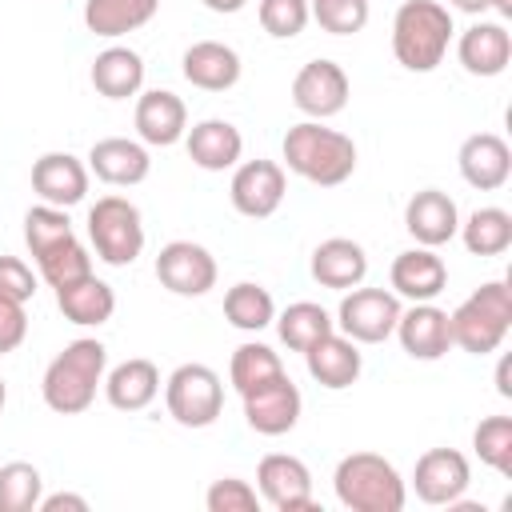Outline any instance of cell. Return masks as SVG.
<instances>
[{
	"label": "cell",
	"mask_w": 512,
	"mask_h": 512,
	"mask_svg": "<svg viewBox=\"0 0 512 512\" xmlns=\"http://www.w3.org/2000/svg\"><path fill=\"white\" fill-rule=\"evenodd\" d=\"M284 160L308 184L336 188L356 172V144L352 136L324 128L320 120H304L284 132Z\"/></svg>",
	"instance_id": "6da1fadb"
},
{
	"label": "cell",
	"mask_w": 512,
	"mask_h": 512,
	"mask_svg": "<svg viewBox=\"0 0 512 512\" xmlns=\"http://www.w3.org/2000/svg\"><path fill=\"white\" fill-rule=\"evenodd\" d=\"M104 364H108V348L100 340H72L48 368H44V404L60 416H76L96 400V388L104 380Z\"/></svg>",
	"instance_id": "7a4b0ae2"
},
{
	"label": "cell",
	"mask_w": 512,
	"mask_h": 512,
	"mask_svg": "<svg viewBox=\"0 0 512 512\" xmlns=\"http://www.w3.org/2000/svg\"><path fill=\"white\" fill-rule=\"evenodd\" d=\"M452 44V12L436 0H404L392 20V52L408 72H432Z\"/></svg>",
	"instance_id": "3957f363"
},
{
	"label": "cell",
	"mask_w": 512,
	"mask_h": 512,
	"mask_svg": "<svg viewBox=\"0 0 512 512\" xmlns=\"http://www.w3.org/2000/svg\"><path fill=\"white\" fill-rule=\"evenodd\" d=\"M336 500L352 512H400L408 500V488L396 472V464H388L376 452H352L336 464L332 476Z\"/></svg>",
	"instance_id": "277c9868"
},
{
	"label": "cell",
	"mask_w": 512,
	"mask_h": 512,
	"mask_svg": "<svg viewBox=\"0 0 512 512\" xmlns=\"http://www.w3.org/2000/svg\"><path fill=\"white\" fill-rule=\"evenodd\" d=\"M448 328H452V344L472 352V356H488L504 344L508 328H512V292L504 280H488L480 284L456 312H448Z\"/></svg>",
	"instance_id": "5b68a950"
},
{
	"label": "cell",
	"mask_w": 512,
	"mask_h": 512,
	"mask_svg": "<svg viewBox=\"0 0 512 512\" xmlns=\"http://www.w3.org/2000/svg\"><path fill=\"white\" fill-rule=\"evenodd\" d=\"M88 240L96 256L112 268H128L144 252V220L140 208L124 196H100L88 208Z\"/></svg>",
	"instance_id": "8992f818"
},
{
	"label": "cell",
	"mask_w": 512,
	"mask_h": 512,
	"mask_svg": "<svg viewBox=\"0 0 512 512\" xmlns=\"http://www.w3.org/2000/svg\"><path fill=\"white\" fill-rule=\"evenodd\" d=\"M168 416L184 428H208L224 412V384L208 364H180L164 384Z\"/></svg>",
	"instance_id": "52a82bcc"
},
{
	"label": "cell",
	"mask_w": 512,
	"mask_h": 512,
	"mask_svg": "<svg viewBox=\"0 0 512 512\" xmlns=\"http://www.w3.org/2000/svg\"><path fill=\"white\" fill-rule=\"evenodd\" d=\"M400 300L396 292H384V288H352L340 308H336V324L348 340L356 344H380L396 332V320H400Z\"/></svg>",
	"instance_id": "ba28073f"
},
{
	"label": "cell",
	"mask_w": 512,
	"mask_h": 512,
	"mask_svg": "<svg viewBox=\"0 0 512 512\" xmlns=\"http://www.w3.org/2000/svg\"><path fill=\"white\" fill-rule=\"evenodd\" d=\"M240 400H244V420H248V428L260 432V436H284V432H292L296 420H300V408H304L300 388L288 380V372H280V376L256 384V388L244 392Z\"/></svg>",
	"instance_id": "9c48e42d"
},
{
	"label": "cell",
	"mask_w": 512,
	"mask_h": 512,
	"mask_svg": "<svg viewBox=\"0 0 512 512\" xmlns=\"http://www.w3.org/2000/svg\"><path fill=\"white\" fill-rule=\"evenodd\" d=\"M256 488L276 512H308V508H316L312 472H308V464L300 456H288V452L264 456L260 468H256Z\"/></svg>",
	"instance_id": "30bf717a"
},
{
	"label": "cell",
	"mask_w": 512,
	"mask_h": 512,
	"mask_svg": "<svg viewBox=\"0 0 512 512\" xmlns=\"http://www.w3.org/2000/svg\"><path fill=\"white\" fill-rule=\"evenodd\" d=\"M156 280L176 296H204L208 288H216V260L204 244L172 240L156 256Z\"/></svg>",
	"instance_id": "8fae6325"
},
{
	"label": "cell",
	"mask_w": 512,
	"mask_h": 512,
	"mask_svg": "<svg viewBox=\"0 0 512 512\" xmlns=\"http://www.w3.org/2000/svg\"><path fill=\"white\" fill-rule=\"evenodd\" d=\"M292 104L312 120H328V116L344 112V104H348L344 68L336 60H308L292 80Z\"/></svg>",
	"instance_id": "7c38bea8"
},
{
	"label": "cell",
	"mask_w": 512,
	"mask_h": 512,
	"mask_svg": "<svg viewBox=\"0 0 512 512\" xmlns=\"http://www.w3.org/2000/svg\"><path fill=\"white\" fill-rule=\"evenodd\" d=\"M284 168L276 160H248L232 172V184H228V196H232V208L240 216H252V220H264L280 208L284 200Z\"/></svg>",
	"instance_id": "4fadbf2b"
},
{
	"label": "cell",
	"mask_w": 512,
	"mask_h": 512,
	"mask_svg": "<svg viewBox=\"0 0 512 512\" xmlns=\"http://www.w3.org/2000/svg\"><path fill=\"white\" fill-rule=\"evenodd\" d=\"M468 480H472V468L456 448H428L412 472V488L424 504H456Z\"/></svg>",
	"instance_id": "5bb4252c"
},
{
	"label": "cell",
	"mask_w": 512,
	"mask_h": 512,
	"mask_svg": "<svg viewBox=\"0 0 512 512\" xmlns=\"http://www.w3.org/2000/svg\"><path fill=\"white\" fill-rule=\"evenodd\" d=\"M396 336H400V348H404L412 360H440V356L452 348L448 312L436 308L432 300H420V304H412L408 312H400Z\"/></svg>",
	"instance_id": "9a60e30c"
},
{
	"label": "cell",
	"mask_w": 512,
	"mask_h": 512,
	"mask_svg": "<svg viewBox=\"0 0 512 512\" xmlns=\"http://www.w3.org/2000/svg\"><path fill=\"white\" fill-rule=\"evenodd\" d=\"M460 176L480 192L504 188L512 176V148L504 144V136H496V132L468 136L460 144Z\"/></svg>",
	"instance_id": "2e32d148"
},
{
	"label": "cell",
	"mask_w": 512,
	"mask_h": 512,
	"mask_svg": "<svg viewBox=\"0 0 512 512\" xmlns=\"http://www.w3.org/2000/svg\"><path fill=\"white\" fill-rule=\"evenodd\" d=\"M404 228L416 236V244L424 248H440L448 244L456 232H460V212H456V200L440 188H424L408 200L404 208Z\"/></svg>",
	"instance_id": "e0dca14e"
},
{
	"label": "cell",
	"mask_w": 512,
	"mask_h": 512,
	"mask_svg": "<svg viewBox=\"0 0 512 512\" xmlns=\"http://www.w3.org/2000/svg\"><path fill=\"white\" fill-rule=\"evenodd\" d=\"M32 188L44 204H56V208H72L84 200L88 192V168L72 156V152H44L36 164H32Z\"/></svg>",
	"instance_id": "ac0fdd59"
},
{
	"label": "cell",
	"mask_w": 512,
	"mask_h": 512,
	"mask_svg": "<svg viewBox=\"0 0 512 512\" xmlns=\"http://www.w3.org/2000/svg\"><path fill=\"white\" fill-rule=\"evenodd\" d=\"M304 364H308V376H312L316 384L332 388V392L356 384V380H360V368H364V360H360V352H356V340H348V336L336 332V328H332L328 336H320V340L304 352Z\"/></svg>",
	"instance_id": "d6986e66"
},
{
	"label": "cell",
	"mask_w": 512,
	"mask_h": 512,
	"mask_svg": "<svg viewBox=\"0 0 512 512\" xmlns=\"http://www.w3.org/2000/svg\"><path fill=\"white\" fill-rule=\"evenodd\" d=\"M456 56H460L464 72H472V76H500L512 60V36H508L504 20H480V24L464 28Z\"/></svg>",
	"instance_id": "ffe728a7"
},
{
	"label": "cell",
	"mask_w": 512,
	"mask_h": 512,
	"mask_svg": "<svg viewBox=\"0 0 512 512\" xmlns=\"http://www.w3.org/2000/svg\"><path fill=\"white\" fill-rule=\"evenodd\" d=\"M88 168H92L104 184H112V188H132V184L148 180L152 160H148V148H144V144H136V140H128V136H108V140H96V144H92Z\"/></svg>",
	"instance_id": "44dd1931"
},
{
	"label": "cell",
	"mask_w": 512,
	"mask_h": 512,
	"mask_svg": "<svg viewBox=\"0 0 512 512\" xmlns=\"http://www.w3.org/2000/svg\"><path fill=\"white\" fill-rule=\"evenodd\" d=\"M184 128H188V108H184V100L176 92L152 88V92H144L136 100V132H140L144 144L168 148V144H176L184 136Z\"/></svg>",
	"instance_id": "7402d4cb"
},
{
	"label": "cell",
	"mask_w": 512,
	"mask_h": 512,
	"mask_svg": "<svg viewBox=\"0 0 512 512\" xmlns=\"http://www.w3.org/2000/svg\"><path fill=\"white\" fill-rule=\"evenodd\" d=\"M180 72L192 88H204V92H228L236 80H240V56L236 48L220 44V40H200L184 52L180 60Z\"/></svg>",
	"instance_id": "603a6c76"
},
{
	"label": "cell",
	"mask_w": 512,
	"mask_h": 512,
	"mask_svg": "<svg viewBox=\"0 0 512 512\" xmlns=\"http://www.w3.org/2000/svg\"><path fill=\"white\" fill-rule=\"evenodd\" d=\"M392 288L400 296H408L412 304L420 300H436L448 288V268L432 248H408L392 260Z\"/></svg>",
	"instance_id": "cb8c5ba5"
},
{
	"label": "cell",
	"mask_w": 512,
	"mask_h": 512,
	"mask_svg": "<svg viewBox=\"0 0 512 512\" xmlns=\"http://www.w3.org/2000/svg\"><path fill=\"white\" fill-rule=\"evenodd\" d=\"M364 276H368V256H364V248L356 240L332 236V240L316 244V252H312V280L316 284L336 288V292H348Z\"/></svg>",
	"instance_id": "d4e9b609"
},
{
	"label": "cell",
	"mask_w": 512,
	"mask_h": 512,
	"mask_svg": "<svg viewBox=\"0 0 512 512\" xmlns=\"http://www.w3.org/2000/svg\"><path fill=\"white\" fill-rule=\"evenodd\" d=\"M240 152H244V136H240V128L236 124H228V120H200V124H192L188 128V156H192V164L196 168H204V172H224V168H232L236 160H240Z\"/></svg>",
	"instance_id": "484cf974"
},
{
	"label": "cell",
	"mask_w": 512,
	"mask_h": 512,
	"mask_svg": "<svg viewBox=\"0 0 512 512\" xmlns=\"http://www.w3.org/2000/svg\"><path fill=\"white\" fill-rule=\"evenodd\" d=\"M56 308H60L64 320H72V324L100 328V324H108L112 312H116V292H112V284H104V280H96V276L88 272V276H80V280H72V284H64V288H56Z\"/></svg>",
	"instance_id": "4316f807"
},
{
	"label": "cell",
	"mask_w": 512,
	"mask_h": 512,
	"mask_svg": "<svg viewBox=\"0 0 512 512\" xmlns=\"http://www.w3.org/2000/svg\"><path fill=\"white\" fill-rule=\"evenodd\" d=\"M156 392H160V372H156L152 360H140V356L116 364V368L108 372V380H104V396H108V404L120 408V412H140V408H148V404L156 400Z\"/></svg>",
	"instance_id": "83f0119b"
},
{
	"label": "cell",
	"mask_w": 512,
	"mask_h": 512,
	"mask_svg": "<svg viewBox=\"0 0 512 512\" xmlns=\"http://www.w3.org/2000/svg\"><path fill=\"white\" fill-rule=\"evenodd\" d=\"M144 84V60L140 52L132 48H104L96 60H92V88L108 100H128L136 96Z\"/></svg>",
	"instance_id": "f1b7e54d"
},
{
	"label": "cell",
	"mask_w": 512,
	"mask_h": 512,
	"mask_svg": "<svg viewBox=\"0 0 512 512\" xmlns=\"http://www.w3.org/2000/svg\"><path fill=\"white\" fill-rule=\"evenodd\" d=\"M160 0H88L84 4V24L96 36H124L144 28L156 16Z\"/></svg>",
	"instance_id": "f546056e"
},
{
	"label": "cell",
	"mask_w": 512,
	"mask_h": 512,
	"mask_svg": "<svg viewBox=\"0 0 512 512\" xmlns=\"http://www.w3.org/2000/svg\"><path fill=\"white\" fill-rule=\"evenodd\" d=\"M224 316L232 328L240 332H260L276 320V304H272V292L252 284V280H240L224 292Z\"/></svg>",
	"instance_id": "4dcf8cb0"
},
{
	"label": "cell",
	"mask_w": 512,
	"mask_h": 512,
	"mask_svg": "<svg viewBox=\"0 0 512 512\" xmlns=\"http://www.w3.org/2000/svg\"><path fill=\"white\" fill-rule=\"evenodd\" d=\"M460 236L472 256H500L512 248V216L504 208H476L460 224Z\"/></svg>",
	"instance_id": "1f68e13d"
},
{
	"label": "cell",
	"mask_w": 512,
	"mask_h": 512,
	"mask_svg": "<svg viewBox=\"0 0 512 512\" xmlns=\"http://www.w3.org/2000/svg\"><path fill=\"white\" fill-rule=\"evenodd\" d=\"M276 328H280V340H284L292 352H308L320 336H328V332L336 328V320H332L320 304H312V300H296V304H288V308L280 312Z\"/></svg>",
	"instance_id": "d6a6232c"
},
{
	"label": "cell",
	"mask_w": 512,
	"mask_h": 512,
	"mask_svg": "<svg viewBox=\"0 0 512 512\" xmlns=\"http://www.w3.org/2000/svg\"><path fill=\"white\" fill-rule=\"evenodd\" d=\"M36 268H40V276H44L52 288H64V284H72V280H80V276L92 272V256H88V248H84V244L76 240V232H72V236H64L60 244L44 248V252L36 256Z\"/></svg>",
	"instance_id": "836d02e7"
},
{
	"label": "cell",
	"mask_w": 512,
	"mask_h": 512,
	"mask_svg": "<svg viewBox=\"0 0 512 512\" xmlns=\"http://www.w3.org/2000/svg\"><path fill=\"white\" fill-rule=\"evenodd\" d=\"M280 372H284L280 356H276L268 344H256V340L240 344V348L232 352V364H228V380H232V388H236L240 396H244V392H252L256 384H264V380L280 376Z\"/></svg>",
	"instance_id": "e575fe53"
},
{
	"label": "cell",
	"mask_w": 512,
	"mask_h": 512,
	"mask_svg": "<svg viewBox=\"0 0 512 512\" xmlns=\"http://www.w3.org/2000/svg\"><path fill=\"white\" fill-rule=\"evenodd\" d=\"M44 496L40 468L28 460H12L0 468V512H32Z\"/></svg>",
	"instance_id": "d590c367"
},
{
	"label": "cell",
	"mask_w": 512,
	"mask_h": 512,
	"mask_svg": "<svg viewBox=\"0 0 512 512\" xmlns=\"http://www.w3.org/2000/svg\"><path fill=\"white\" fill-rule=\"evenodd\" d=\"M472 448L488 468H496L500 476H512V416L480 420L472 432Z\"/></svg>",
	"instance_id": "8d00e7d4"
},
{
	"label": "cell",
	"mask_w": 512,
	"mask_h": 512,
	"mask_svg": "<svg viewBox=\"0 0 512 512\" xmlns=\"http://www.w3.org/2000/svg\"><path fill=\"white\" fill-rule=\"evenodd\" d=\"M64 236H72V220H68L64 208H56V204H36V208L24 212V244H28L32 256H40L44 248L60 244Z\"/></svg>",
	"instance_id": "74e56055"
},
{
	"label": "cell",
	"mask_w": 512,
	"mask_h": 512,
	"mask_svg": "<svg viewBox=\"0 0 512 512\" xmlns=\"http://www.w3.org/2000/svg\"><path fill=\"white\" fill-rule=\"evenodd\" d=\"M308 16L332 36H352L368 24V0H308Z\"/></svg>",
	"instance_id": "f35d334b"
},
{
	"label": "cell",
	"mask_w": 512,
	"mask_h": 512,
	"mask_svg": "<svg viewBox=\"0 0 512 512\" xmlns=\"http://www.w3.org/2000/svg\"><path fill=\"white\" fill-rule=\"evenodd\" d=\"M308 20V0H260V28L276 40L300 36Z\"/></svg>",
	"instance_id": "ab89813d"
},
{
	"label": "cell",
	"mask_w": 512,
	"mask_h": 512,
	"mask_svg": "<svg viewBox=\"0 0 512 512\" xmlns=\"http://www.w3.org/2000/svg\"><path fill=\"white\" fill-rule=\"evenodd\" d=\"M204 504H208V512H256L260 492L240 476H224L204 492Z\"/></svg>",
	"instance_id": "60d3db41"
},
{
	"label": "cell",
	"mask_w": 512,
	"mask_h": 512,
	"mask_svg": "<svg viewBox=\"0 0 512 512\" xmlns=\"http://www.w3.org/2000/svg\"><path fill=\"white\" fill-rule=\"evenodd\" d=\"M0 296L4 300H20V304H28L36 296V276H32V268L24 260L0 256Z\"/></svg>",
	"instance_id": "b9f144b4"
},
{
	"label": "cell",
	"mask_w": 512,
	"mask_h": 512,
	"mask_svg": "<svg viewBox=\"0 0 512 512\" xmlns=\"http://www.w3.org/2000/svg\"><path fill=\"white\" fill-rule=\"evenodd\" d=\"M28 336V316H24V304L20 300H4L0 296V356L4 352H16Z\"/></svg>",
	"instance_id": "7bdbcfd3"
},
{
	"label": "cell",
	"mask_w": 512,
	"mask_h": 512,
	"mask_svg": "<svg viewBox=\"0 0 512 512\" xmlns=\"http://www.w3.org/2000/svg\"><path fill=\"white\" fill-rule=\"evenodd\" d=\"M36 508L40 512H88V500L76 492H56V496H40Z\"/></svg>",
	"instance_id": "ee69618b"
},
{
	"label": "cell",
	"mask_w": 512,
	"mask_h": 512,
	"mask_svg": "<svg viewBox=\"0 0 512 512\" xmlns=\"http://www.w3.org/2000/svg\"><path fill=\"white\" fill-rule=\"evenodd\" d=\"M456 12H468V16H480V12H488V4L492 0H448Z\"/></svg>",
	"instance_id": "f6af8a7d"
},
{
	"label": "cell",
	"mask_w": 512,
	"mask_h": 512,
	"mask_svg": "<svg viewBox=\"0 0 512 512\" xmlns=\"http://www.w3.org/2000/svg\"><path fill=\"white\" fill-rule=\"evenodd\" d=\"M248 0H204V8H212V12H224V16H232V12H240Z\"/></svg>",
	"instance_id": "bcb514c9"
},
{
	"label": "cell",
	"mask_w": 512,
	"mask_h": 512,
	"mask_svg": "<svg viewBox=\"0 0 512 512\" xmlns=\"http://www.w3.org/2000/svg\"><path fill=\"white\" fill-rule=\"evenodd\" d=\"M496 392H500V396H512V384H508V360H500V368H496Z\"/></svg>",
	"instance_id": "7dc6e473"
},
{
	"label": "cell",
	"mask_w": 512,
	"mask_h": 512,
	"mask_svg": "<svg viewBox=\"0 0 512 512\" xmlns=\"http://www.w3.org/2000/svg\"><path fill=\"white\" fill-rule=\"evenodd\" d=\"M488 8H492V12L500 16V20H512V0H492Z\"/></svg>",
	"instance_id": "c3c4849f"
},
{
	"label": "cell",
	"mask_w": 512,
	"mask_h": 512,
	"mask_svg": "<svg viewBox=\"0 0 512 512\" xmlns=\"http://www.w3.org/2000/svg\"><path fill=\"white\" fill-rule=\"evenodd\" d=\"M4 400H8V388H4V380H0V412H4Z\"/></svg>",
	"instance_id": "681fc988"
}]
</instances>
